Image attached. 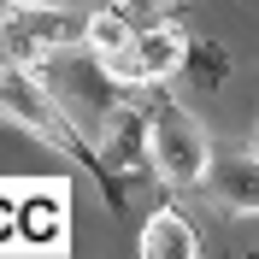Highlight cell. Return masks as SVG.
<instances>
[{
	"instance_id": "cell-1",
	"label": "cell",
	"mask_w": 259,
	"mask_h": 259,
	"mask_svg": "<svg viewBox=\"0 0 259 259\" xmlns=\"http://www.w3.org/2000/svg\"><path fill=\"white\" fill-rule=\"evenodd\" d=\"M35 71H41V82L59 95V106L77 118V130L118 165V171H136V165L147 159V89L118 82L112 65L100 59L95 48L48 53Z\"/></svg>"
},
{
	"instance_id": "cell-2",
	"label": "cell",
	"mask_w": 259,
	"mask_h": 259,
	"mask_svg": "<svg viewBox=\"0 0 259 259\" xmlns=\"http://www.w3.org/2000/svg\"><path fill=\"white\" fill-rule=\"evenodd\" d=\"M0 118H6V124H18L24 136H35L41 147H53V153H65V159H77L82 171L95 177L100 200H106V206H124V171H118V165L77 130V118L59 106V95L41 82V71H35V65L0 59Z\"/></svg>"
},
{
	"instance_id": "cell-3",
	"label": "cell",
	"mask_w": 259,
	"mask_h": 259,
	"mask_svg": "<svg viewBox=\"0 0 259 259\" xmlns=\"http://www.w3.org/2000/svg\"><path fill=\"white\" fill-rule=\"evenodd\" d=\"M212 136L200 130V118L183 100L165 95V82L147 89V165L159 171L171 189H206L212 171Z\"/></svg>"
},
{
	"instance_id": "cell-4",
	"label": "cell",
	"mask_w": 259,
	"mask_h": 259,
	"mask_svg": "<svg viewBox=\"0 0 259 259\" xmlns=\"http://www.w3.org/2000/svg\"><path fill=\"white\" fill-rule=\"evenodd\" d=\"M95 12L71 0H0V59L41 65L48 53L89 48Z\"/></svg>"
},
{
	"instance_id": "cell-5",
	"label": "cell",
	"mask_w": 259,
	"mask_h": 259,
	"mask_svg": "<svg viewBox=\"0 0 259 259\" xmlns=\"http://www.w3.org/2000/svg\"><path fill=\"white\" fill-rule=\"evenodd\" d=\"M189 48H194V35L183 30L177 18H159V24H142V30L124 41V53H112L106 65H112V77L130 82V89H153V82L183 77Z\"/></svg>"
},
{
	"instance_id": "cell-6",
	"label": "cell",
	"mask_w": 259,
	"mask_h": 259,
	"mask_svg": "<svg viewBox=\"0 0 259 259\" xmlns=\"http://www.w3.org/2000/svg\"><path fill=\"white\" fill-rule=\"evenodd\" d=\"M206 194L224 212H259V147H212Z\"/></svg>"
},
{
	"instance_id": "cell-7",
	"label": "cell",
	"mask_w": 259,
	"mask_h": 259,
	"mask_svg": "<svg viewBox=\"0 0 259 259\" xmlns=\"http://www.w3.org/2000/svg\"><path fill=\"white\" fill-rule=\"evenodd\" d=\"M142 259H200V236L177 206H159L142 224Z\"/></svg>"
},
{
	"instance_id": "cell-8",
	"label": "cell",
	"mask_w": 259,
	"mask_h": 259,
	"mask_svg": "<svg viewBox=\"0 0 259 259\" xmlns=\"http://www.w3.org/2000/svg\"><path fill=\"white\" fill-rule=\"evenodd\" d=\"M183 77H189L194 89H218V82L230 77L224 48H218V41H194V48H189V65H183Z\"/></svg>"
},
{
	"instance_id": "cell-9",
	"label": "cell",
	"mask_w": 259,
	"mask_h": 259,
	"mask_svg": "<svg viewBox=\"0 0 259 259\" xmlns=\"http://www.w3.org/2000/svg\"><path fill=\"white\" fill-rule=\"evenodd\" d=\"M106 6H112L118 18H130L136 30H142V24H159V18H171V0H106Z\"/></svg>"
},
{
	"instance_id": "cell-10",
	"label": "cell",
	"mask_w": 259,
	"mask_h": 259,
	"mask_svg": "<svg viewBox=\"0 0 259 259\" xmlns=\"http://www.w3.org/2000/svg\"><path fill=\"white\" fill-rule=\"evenodd\" d=\"M253 147H259V124H253Z\"/></svg>"
},
{
	"instance_id": "cell-11",
	"label": "cell",
	"mask_w": 259,
	"mask_h": 259,
	"mask_svg": "<svg viewBox=\"0 0 259 259\" xmlns=\"http://www.w3.org/2000/svg\"><path fill=\"white\" fill-rule=\"evenodd\" d=\"M247 259H259V247H253V253H247Z\"/></svg>"
}]
</instances>
